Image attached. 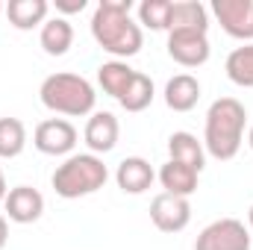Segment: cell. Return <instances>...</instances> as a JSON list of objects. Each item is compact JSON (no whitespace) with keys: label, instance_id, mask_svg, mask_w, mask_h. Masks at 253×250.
I'll use <instances>...</instances> for the list:
<instances>
[{"label":"cell","instance_id":"obj_1","mask_svg":"<svg viewBox=\"0 0 253 250\" xmlns=\"http://www.w3.org/2000/svg\"><path fill=\"white\" fill-rule=\"evenodd\" d=\"M132 0H100L91 15V39L103 53L126 62L144 47V33L132 21Z\"/></svg>","mask_w":253,"mask_h":250},{"label":"cell","instance_id":"obj_2","mask_svg":"<svg viewBox=\"0 0 253 250\" xmlns=\"http://www.w3.org/2000/svg\"><path fill=\"white\" fill-rule=\"evenodd\" d=\"M245 126H248V109L236 97H218L206 109L203 121V147L206 156L218 162H230L239 156L245 144Z\"/></svg>","mask_w":253,"mask_h":250},{"label":"cell","instance_id":"obj_3","mask_svg":"<svg viewBox=\"0 0 253 250\" xmlns=\"http://www.w3.org/2000/svg\"><path fill=\"white\" fill-rule=\"evenodd\" d=\"M39 100H42L44 109H50L56 115L83 118V115H91L94 112L97 91H94V85L85 77L71 74V71H59V74H50V77L42 80Z\"/></svg>","mask_w":253,"mask_h":250},{"label":"cell","instance_id":"obj_4","mask_svg":"<svg viewBox=\"0 0 253 250\" xmlns=\"http://www.w3.org/2000/svg\"><path fill=\"white\" fill-rule=\"evenodd\" d=\"M106 180H109V168L103 165L100 156L71 153V156L62 159V165H56V171L50 177V186L65 200H80V197H88V194L100 191L106 186Z\"/></svg>","mask_w":253,"mask_h":250},{"label":"cell","instance_id":"obj_5","mask_svg":"<svg viewBox=\"0 0 253 250\" xmlns=\"http://www.w3.org/2000/svg\"><path fill=\"white\" fill-rule=\"evenodd\" d=\"M194 250H251V230L239 218H218L200 230Z\"/></svg>","mask_w":253,"mask_h":250},{"label":"cell","instance_id":"obj_6","mask_svg":"<svg viewBox=\"0 0 253 250\" xmlns=\"http://www.w3.org/2000/svg\"><path fill=\"white\" fill-rule=\"evenodd\" d=\"M212 15L230 39L253 42V0H212Z\"/></svg>","mask_w":253,"mask_h":250},{"label":"cell","instance_id":"obj_7","mask_svg":"<svg viewBox=\"0 0 253 250\" xmlns=\"http://www.w3.org/2000/svg\"><path fill=\"white\" fill-rule=\"evenodd\" d=\"M150 221L159 233H168V236L183 233L191 221L189 197H177V194H168V191L156 194L150 200Z\"/></svg>","mask_w":253,"mask_h":250},{"label":"cell","instance_id":"obj_8","mask_svg":"<svg viewBox=\"0 0 253 250\" xmlns=\"http://www.w3.org/2000/svg\"><path fill=\"white\" fill-rule=\"evenodd\" d=\"M33 144L44 156H71L77 147V126L68 118H47L36 126Z\"/></svg>","mask_w":253,"mask_h":250},{"label":"cell","instance_id":"obj_9","mask_svg":"<svg viewBox=\"0 0 253 250\" xmlns=\"http://www.w3.org/2000/svg\"><path fill=\"white\" fill-rule=\"evenodd\" d=\"M168 56L183 68H200L209 62V36L206 33H189V30H174L168 33V44H165Z\"/></svg>","mask_w":253,"mask_h":250},{"label":"cell","instance_id":"obj_10","mask_svg":"<svg viewBox=\"0 0 253 250\" xmlns=\"http://www.w3.org/2000/svg\"><path fill=\"white\" fill-rule=\"evenodd\" d=\"M3 209H6V221L36 224L44 215V194L33 186H15L9 188V194L3 200Z\"/></svg>","mask_w":253,"mask_h":250},{"label":"cell","instance_id":"obj_11","mask_svg":"<svg viewBox=\"0 0 253 250\" xmlns=\"http://www.w3.org/2000/svg\"><path fill=\"white\" fill-rule=\"evenodd\" d=\"M118 138H121V124L112 112H91L88 115L85 129H83V141H85L88 153L103 156V153L115 150Z\"/></svg>","mask_w":253,"mask_h":250},{"label":"cell","instance_id":"obj_12","mask_svg":"<svg viewBox=\"0 0 253 250\" xmlns=\"http://www.w3.org/2000/svg\"><path fill=\"white\" fill-rule=\"evenodd\" d=\"M153 180H156V171L144 156H126L115 168V183L124 194H144L153 186Z\"/></svg>","mask_w":253,"mask_h":250},{"label":"cell","instance_id":"obj_13","mask_svg":"<svg viewBox=\"0 0 253 250\" xmlns=\"http://www.w3.org/2000/svg\"><path fill=\"white\" fill-rule=\"evenodd\" d=\"M168 159L180 162V165H189V168H194L200 174L206 168V147H203V141L194 132L180 129V132L168 135Z\"/></svg>","mask_w":253,"mask_h":250},{"label":"cell","instance_id":"obj_14","mask_svg":"<svg viewBox=\"0 0 253 250\" xmlns=\"http://www.w3.org/2000/svg\"><path fill=\"white\" fill-rule=\"evenodd\" d=\"M47 12H50V3L47 0H9L3 15L9 18V24L21 33L27 30H36V27H44L47 21Z\"/></svg>","mask_w":253,"mask_h":250},{"label":"cell","instance_id":"obj_15","mask_svg":"<svg viewBox=\"0 0 253 250\" xmlns=\"http://www.w3.org/2000/svg\"><path fill=\"white\" fill-rule=\"evenodd\" d=\"M200 100V83L191 74H177L165 83V106L171 112H191Z\"/></svg>","mask_w":253,"mask_h":250},{"label":"cell","instance_id":"obj_16","mask_svg":"<svg viewBox=\"0 0 253 250\" xmlns=\"http://www.w3.org/2000/svg\"><path fill=\"white\" fill-rule=\"evenodd\" d=\"M39 44H42V50L47 56H65L71 50V44H74V27H71V21L62 18V15L47 18L44 27H42V33H39Z\"/></svg>","mask_w":253,"mask_h":250},{"label":"cell","instance_id":"obj_17","mask_svg":"<svg viewBox=\"0 0 253 250\" xmlns=\"http://www.w3.org/2000/svg\"><path fill=\"white\" fill-rule=\"evenodd\" d=\"M156 180L162 183V188L168 191V194H177V197H191L194 191H197V180H200V174L189 168V165H180V162H165L162 168H159V174H156Z\"/></svg>","mask_w":253,"mask_h":250},{"label":"cell","instance_id":"obj_18","mask_svg":"<svg viewBox=\"0 0 253 250\" xmlns=\"http://www.w3.org/2000/svg\"><path fill=\"white\" fill-rule=\"evenodd\" d=\"M189 30V33H209V9L197 0H177L171 12V30Z\"/></svg>","mask_w":253,"mask_h":250},{"label":"cell","instance_id":"obj_19","mask_svg":"<svg viewBox=\"0 0 253 250\" xmlns=\"http://www.w3.org/2000/svg\"><path fill=\"white\" fill-rule=\"evenodd\" d=\"M132 77H135V68H129L121 59H109V62H103L97 68V85L103 88V94H109L115 100H121V94L132 83Z\"/></svg>","mask_w":253,"mask_h":250},{"label":"cell","instance_id":"obj_20","mask_svg":"<svg viewBox=\"0 0 253 250\" xmlns=\"http://www.w3.org/2000/svg\"><path fill=\"white\" fill-rule=\"evenodd\" d=\"M153 97H156V88H153V80L147 77V74H141V71H135V77H132V83L126 85V91L121 94V109L124 112H144L150 103H153Z\"/></svg>","mask_w":253,"mask_h":250},{"label":"cell","instance_id":"obj_21","mask_svg":"<svg viewBox=\"0 0 253 250\" xmlns=\"http://www.w3.org/2000/svg\"><path fill=\"white\" fill-rule=\"evenodd\" d=\"M224 71H227V80H230L233 85H239V88H253V42L236 47V50L227 56Z\"/></svg>","mask_w":253,"mask_h":250},{"label":"cell","instance_id":"obj_22","mask_svg":"<svg viewBox=\"0 0 253 250\" xmlns=\"http://www.w3.org/2000/svg\"><path fill=\"white\" fill-rule=\"evenodd\" d=\"M171 12H174V0H141L138 3V27L168 33L171 30Z\"/></svg>","mask_w":253,"mask_h":250},{"label":"cell","instance_id":"obj_23","mask_svg":"<svg viewBox=\"0 0 253 250\" xmlns=\"http://www.w3.org/2000/svg\"><path fill=\"white\" fill-rule=\"evenodd\" d=\"M27 147V126L21 118H0V159H15Z\"/></svg>","mask_w":253,"mask_h":250},{"label":"cell","instance_id":"obj_24","mask_svg":"<svg viewBox=\"0 0 253 250\" xmlns=\"http://www.w3.org/2000/svg\"><path fill=\"white\" fill-rule=\"evenodd\" d=\"M85 6H88L85 0H56V12H62V18L74 15V12H83Z\"/></svg>","mask_w":253,"mask_h":250},{"label":"cell","instance_id":"obj_25","mask_svg":"<svg viewBox=\"0 0 253 250\" xmlns=\"http://www.w3.org/2000/svg\"><path fill=\"white\" fill-rule=\"evenodd\" d=\"M6 242H9V221L6 215H0V250L6 248Z\"/></svg>","mask_w":253,"mask_h":250},{"label":"cell","instance_id":"obj_26","mask_svg":"<svg viewBox=\"0 0 253 250\" xmlns=\"http://www.w3.org/2000/svg\"><path fill=\"white\" fill-rule=\"evenodd\" d=\"M6 194H9V188H6V177H3V168H0V203L6 200Z\"/></svg>","mask_w":253,"mask_h":250},{"label":"cell","instance_id":"obj_27","mask_svg":"<svg viewBox=\"0 0 253 250\" xmlns=\"http://www.w3.org/2000/svg\"><path fill=\"white\" fill-rule=\"evenodd\" d=\"M248 230L253 233V203H251V209H248Z\"/></svg>","mask_w":253,"mask_h":250},{"label":"cell","instance_id":"obj_28","mask_svg":"<svg viewBox=\"0 0 253 250\" xmlns=\"http://www.w3.org/2000/svg\"><path fill=\"white\" fill-rule=\"evenodd\" d=\"M248 144H251V150H253V124H251V129H248Z\"/></svg>","mask_w":253,"mask_h":250},{"label":"cell","instance_id":"obj_29","mask_svg":"<svg viewBox=\"0 0 253 250\" xmlns=\"http://www.w3.org/2000/svg\"><path fill=\"white\" fill-rule=\"evenodd\" d=\"M3 9H6V6H3V3H0V15H3Z\"/></svg>","mask_w":253,"mask_h":250}]
</instances>
